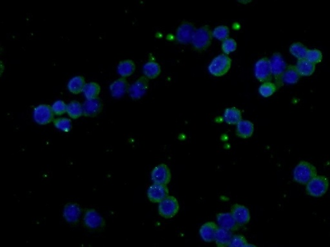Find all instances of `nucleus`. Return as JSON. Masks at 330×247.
Instances as JSON below:
<instances>
[{"label":"nucleus","instance_id":"nucleus-28","mask_svg":"<svg viewBox=\"0 0 330 247\" xmlns=\"http://www.w3.org/2000/svg\"><path fill=\"white\" fill-rule=\"evenodd\" d=\"M100 92V86L98 83L91 82L86 84L83 93L87 100H92L98 98Z\"/></svg>","mask_w":330,"mask_h":247},{"label":"nucleus","instance_id":"nucleus-23","mask_svg":"<svg viewBox=\"0 0 330 247\" xmlns=\"http://www.w3.org/2000/svg\"><path fill=\"white\" fill-rule=\"evenodd\" d=\"M224 119L228 124H237L242 121L241 112L235 107L226 108L224 112Z\"/></svg>","mask_w":330,"mask_h":247},{"label":"nucleus","instance_id":"nucleus-4","mask_svg":"<svg viewBox=\"0 0 330 247\" xmlns=\"http://www.w3.org/2000/svg\"><path fill=\"white\" fill-rule=\"evenodd\" d=\"M232 65V59L226 54H220L213 59L208 66L211 74L216 77L223 76L228 72Z\"/></svg>","mask_w":330,"mask_h":247},{"label":"nucleus","instance_id":"nucleus-20","mask_svg":"<svg viewBox=\"0 0 330 247\" xmlns=\"http://www.w3.org/2000/svg\"><path fill=\"white\" fill-rule=\"evenodd\" d=\"M254 124L250 121L242 120L237 124L236 134L240 138H250L254 133Z\"/></svg>","mask_w":330,"mask_h":247},{"label":"nucleus","instance_id":"nucleus-21","mask_svg":"<svg viewBox=\"0 0 330 247\" xmlns=\"http://www.w3.org/2000/svg\"><path fill=\"white\" fill-rule=\"evenodd\" d=\"M232 237V232L219 227L215 234L214 242L217 247H228Z\"/></svg>","mask_w":330,"mask_h":247},{"label":"nucleus","instance_id":"nucleus-33","mask_svg":"<svg viewBox=\"0 0 330 247\" xmlns=\"http://www.w3.org/2000/svg\"><path fill=\"white\" fill-rule=\"evenodd\" d=\"M230 29L227 26L219 25L216 26L212 31V36L219 40L224 41L228 38Z\"/></svg>","mask_w":330,"mask_h":247},{"label":"nucleus","instance_id":"nucleus-3","mask_svg":"<svg viewBox=\"0 0 330 247\" xmlns=\"http://www.w3.org/2000/svg\"><path fill=\"white\" fill-rule=\"evenodd\" d=\"M329 185V180L327 176L317 175L308 183L306 186V192L308 195L313 197H321L327 193Z\"/></svg>","mask_w":330,"mask_h":247},{"label":"nucleus","instance_id":"nucleus-18","mask_svg":"<svg viewBox=\"0 0 330 247\" xmlns=\"http://www.w3.org/2000/svg\"><path fill=\"white\" fill-rule=\"evenodd\" d=\"M218 225L213 222H208L202 225L199 229L200 237L204 242L210 243L214 241L215 234L218 230Z\"/></svg>","mask_w":330,"mask_h":247},{"label":"nucleus","instance_id":"nucleus-32","mask_svg":"<svg viewBox=\"0 0 330 247\" xmlns=\"http://www.w3.org/2000/svg\"><path fill=\"white\" fill-rule=\"evenodd\" d=\"M54 126L56 129L63 132H69L72 129V122L69 119L58 118L53 121Z\"/></svg>","mask_w":330,"mask_h":247},{"label":"nucleus","instance_id":"nucleus-5","mask_svg":"<svg viewBox=\"0 0 330 247\" xmlns=\"http://www.w3.org/2000/svg\"><path fill=\"white\" fill-rule=\"evenodd\" d=\"M179 210V202L174 196H168V197L160 203L158 206V212L162 217L169 219L174 217Z\"/></svg>","mask_w":330,"mask_h":247},{"label":"nucleus","instance_id":"nucleus-30","mask_svg":"<svg viewBox=\"0 0 330 247\" xmlns=\"http://www.w3.org/2000/svg\"><path fill=\"white\" fill-rule=\"evenodd\" d=\"M308 51H309V49L300 42H296V43L292 44L290 47V52L299 60L306 59Z\"/></svg>","mask_w":330,"mask_h":247},{"label":"nucleus","instance_id":"nucleus-24","mask_svg":"<svg viewBox=\"0 0 330 247\" xmlns=\"http://www.w3.org/2000/svg\"><path fill=\"white\" fill-rule=\"evenodd\" d=\"M301 77L296 66L289 65L286 68L285 71L284 72L282 81L283 83L290 84V85H294L298 82Z\"/></svg>","mask_w":330,"mask_h":247},{"label":"nucleus","instance_id":"nucleus-8","mask_svg":"<svg viewBox=\"0 0 330 247\" xmlns=\"http://www.w3.org/2000/svg\"><path fill=\"white\" fill-rule=\"evenodd\" d=\"M54 116L51 107L44 104L35 108L33 113L35 122L39 125H47L53 122Z\"/></svg>","mask_w":330,"mask_h":247},{"label":"nucleus","instance_id":"nucleus-9","mask_svg":"<svg viewBox=\"0 0 330 247\" xmlns=\"http://www.w3.org/2000/svg\"><path fill=\"white\" fill-rule=\"evenodd\" d=\"M255 76L261 82H267L272 79V74L270 59L265 57L259 59L255 65Z\"/></svg>","mask_w":330,"mask_h":247},{"label":"nucleus","instance_id":"nucleus-17","mask_svg":"<svg viewBox=\"0 0 330 247\" xmlns=\"http://www.w3.org/2000/svg\"><path fill=\"white\" fill-rule=\"evenodd\" d=\"M217 222L220 228L231 232L238 230L240 227L230 213L218 214L217 215Z\"/></svg>","mask_w":330,"mask_h":247},{"label":"nucleus","instance_id":"nucleus-25","mask_svg":"<svg viewBox=\"0 0 330 247\" xmlns=\"http://www.w3.org/2000/svg\"><path fill=\"white\" fill-rule=\"evenodd\" d=\"M136 70L135 63L131 59L121 61L118 66V72L123 78H126L134 74Z\"/></svg>","mask_w":330,"mask_h":247},{"label":"nucleus","instance_id":"nucleus-34","mask_svg":"<svg viewBox=\"0 0 330 247\" xmlns=\"http://www.w3.org/2000/svg\"><path fill=\"white\" fill-rule=\"evenodd\" d=\"M323 54L321 50L318 49L309 50L306 59L311 63L316 65L320 63L323 60Z\"/></svg>","mask_w":330,"mask_h":247},{"label":"nucleus","instance_id":"nucleus-16","mask_svg":"<svg viewBox=\"0 0 330 247\" xmlns=\"http://www.w3.org/2000/svg\"><path fill=\"white\" fill-rule=\"evenodd\" d=\"M102 101L97 98L92 100H87L83 105V116L88 118H94L102 111Z\"/></svg>","mask_w":330,"mask_h":247},{"label":"nucleus","instance_id":"nucleus-14","mask_svg":"<svg viewBox=\"0 0 330 247\" xmlns=\"http://www.w3.org/2000/svg\"><path fill=\"white\" fill-rule=\"evenodd\" d=\"M81 213H82V209L80 205L76 203H69L65 206L63 215L66 222L74 225L78 224L80 221Z\"/></svg>","mask_w":330,"mask_h":247},{"label":"nucleus","instance_id":"nucleus-29","mask_svg":"<svg viewBox=\"0 0 330 247\" xmlns=\"http://www.w3.org/2000/svg\"><path fill=\"white\" fill-rule=\"evenodd\" d=\"M67 113L70 118L76 119L83 116V105L78 101H71L67 105Z\"/></svg>","mask_w":330,"mask_h":247},{"label":"nucleus","instance_id":"nucleus-6","mask_svg":"<svg viewBox=\"0 0 330 247\" xmlns=\"http://www.w3.org/2000/svg\"><path fill=\"white\" fill-rule=\"evenodd\" d=\"M272 76L275 77L277 87L282 85V77L287 68V64L284 60L282 55L279 52L274 53L270 59Z\"/></svg>","mask_w":330,"mask_h":247},{"label":"nucleus","instance_id":"nucleus-15","mask_svg":"<svg viewBox=\"0 0 330 247\" xmlns=\"http://www.w3.org/2000/svg\"><path fill=\"white\" fill-rule=\"evenodd\" d=\"M230 213L240 227L245 226L250 222L251 216L249 209L243 205H233Z\"/></svg>","mask_w":330,"mask_h":247},{"label":"nucleus","instance_id":"nucleus-7","mask_svg":"<svg viewBox=\"0 0 330 247\" xmlns=\"http://www.w3.org/2000/svg\"><path fill=\"white\" fill-rule=\"evenodd\" d=\"M83 223L87 229L91 231L102 230L105 226V220L95 209H89L85 211Z\"/></svg>","mask_w":330,"mask_h":247},{"label":"nucleus","instance_id":"nucleus-38","mask_svg":"<svg viewBox=\"0 0 330 247\" xmlns=\"http://www.w3.org/2000/svg\"><path fill=\"white\" fill-rule=\"evenodd\" d=\"M245 247H257L256 246H254V245L248 244L247 245H246V246Z\"/></svg>","mask_w":330,"mask_h":247},{"label":"nucleus","instance_id":"nucleus-11","mask_svg":"<svg viewBox=\"0 0 330 247\" xmlns=\"http://www.w3.org/2000/svg\"><path fill=\"white\" fill-rule=\"evenodd\" d=\"M171 178V171L166 164L157 165L151 173V179L154 184L166 185L170 183Z\"/></svg>","mask_w":330,"mask_h":247},{"label":"nucleus","instance_id":"nucleus-10","mask_svg":"<svg viewBox=\"0 0 330 247\" xmlns=\"http://www.w3.org/2000/svg\"><path fill=\"white\" fill-rule=\"evenodd\" d=\"M195 30L196 28L192 22H182L176 32V40L180 43H186L192 41Z\"/></svg>","mask_w":330,"mask_h":247},{"label":"nucleus","instance_id":"nucleus-22","mask_svg":"<svg viewBox=\"0 0 330 247\" xmlns=\"http://www.w3.org/2000/svg\"><path fill=\"white\" fill-rule=\"evenodd\" d=\"M86 85L85 79L83 76H75L69 81L67 88L72 94H79L83 92Z\"/></svg>","mask_w":330,"mask_h":247},{"label":"nucleus","instance_id":"nucleus-36","mask_svg":"<svg viewBox=\"0 0 330 247\" xmlns=\"http://www.w3.org/2000/svg\"><path fill=\"white\" fill-rule=\"evenodd\" d=\"M51 108L54 114L59 116L67 112V105L64 101L59 100L54 102Z\"/></svg>","mask_w":330,"mask_h":247},{"label":"nucleus","instance_id":"nucleus-35","mask_svg":"<svg viewBox=\"0 0 330 247\" xmlns=\"http://www.w3.org/2000/svg\"><path fill=\"white\" fill-rule=\"evenodd\" d=\"M237 46L235 39L228 37L222 43V50L224 54L228 55L230 53L235 51L236 50Z\"/></svg>","mask_w":330,"mask_h":247},{"label":"nucleus","instance_id":"nucleus-13","mask_svg":"<svg viewBox=\"0 0 330 247\" xmlns=\"http://www.w3.org/2000/svg\"><path fill=\"white\" fill-rule=\"evenodd\" d=\"M168 196V188L165 185L154 184L147 191L149 200L153 203H160Z\"/></svg>","mask_w":330,"mask_h":247},{"label":"nucleus","instance_id":"nucleus-19","mask_svg":"<svg viewBox=\"0 0 330 247\" xmlns=\"http://www.w3.org/2000/svg\"><path fill=\"white\" fill-rule=\"evenodd\" d=\"M129 88L128 81L126 79L122 77L111 84L110 86V91H111L112 97L115 98H120L129 91Z\"/></svg>","mask_w":330,"mask_h":247},{"label":"nucleus","instance_id":"nucleus-37","mask_svg":"<svg viewBox=\"0 0 330 247\" xmlns=\"http://www.w3.org/2000/svg\"><path fill=\"white\" fill-rule=\"evenodd\" d=\"M248 244L245 237L242 235L233 236L228 247H245Z\"/></svg>","mask_w":330,"mask_h":247},{"label":"nucleus","instance_id":"nucleus-31","mask_svg":"<svg viewBox=\"0 0 330 247\" xmlns=\"http://www.w3.org/2000/svg\"><path fill=\"white\" fill-rule=\"evenodd\" d=\"M277 86L276 84L267 81L262 84L259 88V94L264 98H269L274 94L277 90Z\"/></svg>","mask_w":330,"mask_h":247},{"label":"nucleus","instance_id":"nucleus-1","mask_svg":"<svg viewBox=\"0 0 330 247\" xmlns=\"http://www.w3.org/2000/svg\"><path fill=\"white\" fill-rule=\"evenodd\" d=\"M318 175L316 167L307 161L302 160L295 167L294 180L302 185H307L310 180Z\"/></svg>","mask_w":330,"mask_h":247},{"label":"nucleus","instance_id":"nucleus-12","mask_svg":"<svg viewBox=\"0 0 330 247\" xmlns=\"http://www.w3.org/2000/svg\"><path fill=\"white\" fill-rule=\"evenodd\" d=\"M149 88V79L143 76L136 81L133 85L130 86L129 94L133 99H139L144 96Z\"/></svg>","mask_w":330,"mask_h":247},{"label":"nucleus","instance_id":"nucleus-2","mask_svg":"<svg viewBox=\"0 0 330 247\" xmlns=\"http://www.w3.org/2000/svg\"><path fill=\"white\" fill-rule=\"evenodd\" d=\"M212 31L208 25L200 26L195 31L192 41L193 49L201 52L205 50L212 43Z\"/></svg>","mask_w":330,"mask_h":247},{"label":"nucleus","instance_id":"nucleus-26","mask_svg":"<svg viewBox=\"0 0 330 247\" xmlns=\"http://www.w3.org/2000/svg\"><path fill=\"white\" fill-rule=\"evenodd\" d=\"M297 69H298L301 76H310L314 74L316 70V65L311 63L307 59H300L297 63Z\"/></svg>","mask_w":330,"mask_h":247},{"label":"nucleus","instance_id":"nucleus-27","mask_svg":"<svg viewBox=\"0 0 330 247\" xmlns=\"http://www.w3.org/2000/svg\"><path fill=\"white\" fill-rule=\"evenodd\" d=\"M144 73L147 79H155L160 74V65L155 61H149L145 64Z\"/></svg>","mask_w":330,"mask_h":247}]
</instances>
